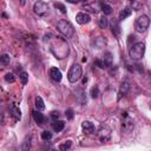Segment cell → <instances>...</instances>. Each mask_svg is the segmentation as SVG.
<instances>
[{
  "mask_svg": "<svg viewBox=\"0 0 151 151\" xmlns=\"http://www.w3.org/2000/svg\"><path fill=\"white\" fill-rule=\"evenodd\" d=\"M129 90H130V83H129V80H123L122 82V84H120V88H119V96H118V98L120 99L123 96H125L127 92H129Z\"/></svg>",
  "mask_w": 151,
  "mask_h": 151,
  "instance_id": "cell-11",
  "label": "cell"
},
{
  "mask_svg": "<svg viewBox=\"0 0 151 151\" xmlns=\"http://www.w3.org/2000/svg\"><path fill=\"white\" fill-rule=\"evenodd\" d=\"M111 27H112V33H113L116 37H119V36H120V26H119V24H118L117 20H112Z\"/></svg>",
  "mask_w": 151,
  "mask_h": 151,
  "instance_id": "cell-15",
  "label": "cell"
},
{
  "mask_svg": "<svg viewBox=\"0 0 151 151\" xmlns=\"http://www.w3.org/2000/svg\"><path fill=\"white\" fill-rule=\"evenodd\" d=\"M66 1H68V3H71V4H77V3L80 1V0H66Z\"/></svg>",
  "mask_w": 151,
  "mask_h": 151,
  "instance_id": "cell-33",
  "label": "cell"
},
{
  "mask_svg": "<svg viewBox=\"0 0 151 151\" xmlns=\"http://www.w3.org/2000/svg\"><path fill=\"white\" fill-rule=\"evenodd\" d=\"M25 1H26V0H20V4L21 5H25Z\"/></svg>",
  "mask_w": 151,
  "mask_h": 151,
  "instance_id": "cell-34",
  "label": "cell"
},
{
  "mask_svg": "<svg viewBox=\"0 0 151 151\" xmlns=\"http://www.w3.org/2000/svg\"><path fill=\"white\" fill-rule=\"evenodd\" d=\"M5 80L7 83H14L16 82V77H14V74L13 73H7L5 76Z\"/></svg>",
  "mask_w": 151,
  "mask_h": 151,
  "instance_id": "cell-26",
  "label": "cell"
},
{
  "mask_svg": "<svg viewBox=\"0 0 151 151\" xmlns=\"http://www.w3.org/2000/svg\"><path fill=\"white\" fill-rule=\"evenodd\" d=\"M30 147H31V138H30V137H26L25 140L23 142L21 150H23V151H26V150H28Z\"/></svg>",
  "mask_w": 151,
  "mask_h": 151,
  "instance_id": "cell-23",
  "label": "cell"
},
{
  "mask_svg": "<svg viewBox=\"0 0 151 151\" xmlns=\"http://www.w3.org/2000/svg\"><path fill=\"white\" fill-rule=\"evenodd\" d=\"M76 95H77V102L80 104V105H85L88 99H86V95H85V91L83 89H78L76 91Z\"/></svg>",
  "mask_w": 151,
  "mask_h": 151,
  "instance_id": "cell-12",
  "label": "cell"
},
{
  "mask_svg": "<svg viewBox=\"0 0 151 151\" xmlns=\"http://www.w3.org/2000/svg\"><path fill=\"white\" fill-rule=\"evenodd\" d=\"M82 74H83L82 66L79 64H73L67 73V79L70 83H77L82 78Z\"/></svg>",
  "mask_w": 151,
  "mask_h": 151,
  "instance_id": "cell-3",
  "label": "cell"
},
{
  "mask_svg": "<svg viewBox=\"0 0 151 151\" xmlns=\"http://www.w3.org/2000/svg\"><path fill=\"white\" fill-rule=\"evenodd\" d=\"M33 11L37 16L43 17L48 12V5L45 1H43V0H38V1L33 5Z\"/></svg>",
  "mask_w": 151,
  "mask_h": 151,
  "instance_id": "cell-5",
  "label": "cell"
},
{
  "mask_svg": "<svg viewBox=\"0 0 151 151\" xmlns=\"http://www.w3.org/2000/svg\"><path fill=\"white\" fill-rule=\"evenodd\" d=\"M109 26V20H108V18L106 17H102L100 19H99V27L100 28H106Z\"/></svg>",
  "mask_w": 151,
  "mask_h": 151,
  "instance_id": "cell-25",
  "label": "cell"
},
{
  "mask_svg": "<svg viewBox=\"0 0 151 151\" xmlns=\"http://www.w3.org/2000/svg\"><path fill=\"white\" fill-rule=\"evenodd\" d=\"M149 25H150V19H149V17L143 14V16H140V17L137 18V20H136V23H135V28H136L137 32L144 33V32L147 30Z\"/></svg>",
  "mask_w": 151,
  "mask_h": 151,
  "instance_id": "cell-4",
  "label": "cell"
},
{
  "mask_svg": "<svg viewBox=\"0 0 151 151\" xmlns=\"http://www.w3.org/2000/svg\"><path fill=\"white\" fill-rule=\"evenodd\" d=\"M132 1V9L135 10V11H138V10H140L142 9V6H143V0H131Z\"/></svg>",
  "mask_w": 151,
  "mask_h": 151,
  "instance_id": "cell-20",
  "label": "cell"
},
{
  "mask_svg": "<svg viewBox=\"0 0 151 151\" xmlns=\"http://www.w3.org/2000/svg\"><path fill=\"white\" fill-rule=\"evenodd\" d=\"M50 76H51V78H52L54 82H60L61 78H63L60 70L57 68V67H51V68H50Z\"/></svg>",
  "mask_w": 151,
  "mask_h": 151,
  "instance_id": "cell-10",
  "label": "cell"
},
{
  "mask_svg": "<svg viewBox=\"0 0 151 151\" xmlns=\"http://www.w3.org/2000/svg\"><path fill=\"white\" fill-rule=\"evenodd\" d=\"M111 136V129L108 125H102L98 131V137L102 142H108Z\"/></svg>",
  "mask_w": 151,
  "mask_h": 151,
  "instance_id": "cell-7",
  "label": "cell"
},
{
  "mask_svg": "<svg viewBox=\"0 0 151 151\" xmlns=\"http://www.w3.org/2000/svg\"><path fill=\"white\" fill-rule=\"evenodd\" d=\"M65 115H66V117H67L68 119H72V118H73V110H72V109H67L66 112H65Z\"/></svg>",
  "mask_w": 151,
  "mask_h": 151,
  "instance_id": "cell-31",
  "label": "cell"
},
{
  "mask_svg": "<svg viewBox=\"0 0 151 151\" xmlns=\"http://www.w3.org/2000/svg\"><path fill=\"white\" fill-rule=\"evenodd\" d=\"M54 7H56V9H58L61 13H64V14L66 13V7H65L63 4H60V3H54Z\"/></svg>",
  "mask_w": 151,
  "mask_h": 151,
  "instance_id": "cell-29",
  "label": "cell"
},
{
  "mask_svg": "<svg viewBox=\"0 0 151 151\" xmlns=\"http://www.w3.org/2000/svg\"><path fill=\"white\" fill-rule=\"evenodd\" d=\"M19 78H20V80H21V84H23V85H26L27 82H28V74H27V72L21 71V72L19 73Z\"/></svg>",
  "mask_w": 151,
  "mask_h": 151,
  "instance_id": "cell-19",
  "label": "cell"
},
{
  "mask_svg": "<svg viewBox=\"0 0 151 151\" xmlns=\"http://www.w3.org/2000/svg\"><path fill=\"white\" fill-rule=\"evenodd\" d=\"M51 117H52L54 120H57V119L59 118V112H58V111H52V112H51Z\"/></svg>",
  "mask_w": 151,
  "mask_h": 151,
  "instance_id": "cell-32",
  "label": "cell"
},
{
  "mask_svg": "<svg viewBox=\"0 0 151 151\" xmlns=\"http://www.w3.org/2000/svg\"><path fill=\"white\" fill-rule=\"evenodd\" d=\"M11 116L14 118V120H20L21 119V111L17 106L11 108Z\"/></svg>",
  "mask_w": 151,
  "mask_h": 151,
  "instance_id": "cell-14",
  "label": "cell"
},
{
  "mask_svg": "<svg viewBox=\"0 0 151 151\" xmlns=\"http://www.w3.org/2000/svg\"><path fill=\"white\" fill-rule=\"evenodd\" d=\"M145 53V44L144 43H136L135 45H132L129 50V56L131 59L133 60H139L144 57Z\"/></svg>",
  "mask_w": 151,
  "mask_h": 151,
  "instance_id": "cell-1",
  "label": "cell"
},
{
  "mask_svg": "<svg viewBox=\"0 0 151 151\" xmlns=\"http://www.w3.org/2000/svg\"><path fill=\"white\" fill-rule=\"evenodd\" d=\"M32 115H33V119H34V122H36L37 124L41 125V124L44 123L45 117H44V115L40 112V110H36V111H33V112H32Z\"/></svg>",
  "mask_w": 151,
  "mask_h": 151,
  "instance_id": "cell-13",
  "label": "cell"
},
{
  "mask_svg": "<svg viewBox=\"0 0 151 151\" xmlns=\"http://www.w3.org/2000/svg\"><path fill=\"white\" fill-rule=\"evenodd\" d=\"M102 11H103V13L105 16H109V14L112 13V7L110 5H108V4H104V5H102Z\"/></svg>",
  "mask_w": 151,
  "mask_h": 151,
  "instance_id": "cell-24",
  "label": "cell"
},
{
  "mask_svg": "<svg viewBox=\"0 0 151 151\" xmlns=\"http://www.w3.org/2000/svg\"><path fill=\"white\" fill-rule=\"evenodd\" d=\"M105 44H106V41H105V39L103 37H97L95 39V43H93V45H95L96 48H102V47L105 46Z\"/></svg>",
  "mask_w": 151,
  "mask_h": 151,
  "instance_id": "cell-17",
  "label": "cell"
},
{
  "mask_svg": "<svg viewBox=\"0 0 151 151\" xmlns=\"http://www.w3.org/2000/svg\"><path fill=\"white\" fill-rule=\"evenodd\" d=\"M57 30L66 38H72L74 34V28L67 20H59L57 23Z\"/></svg>",
  "mask_w": 151,
  "mask_h": 151,
  "instance_id": "cell-2",
  "label": "cell"
},
{
  "mask_svg": "<svg viewBox=\"0 0 151 151\" xmlns=\"http://www.w3.org/2000/svg\"><path fill=\"white\" fill-rule=\"evenodd\" d=\"M96 64H97V66L99 68H108V67H110L112 65V56H111V53L108 52V53L103 54L102 58L96 60Z\"/></svg>",
  "mask_w": 151,
  "mask_h": 151,
  "instance_id": "cell-6",
  "label": "cell"
},
{
  "mask_svg": "<svg viewBox=\"0 0 151 151\" xmlns=\"http://www.w3.org/2000/svg\"><path fill=\"white\" fill-rule=\"evenodd\" d=\"M10 60H11V57L9 54H3L1 57H0V64L4 65V66L9 65L10 64Z\"/></svg>",
  "mask_w": 151,
  "mask_h": 151,
  "instance_id": "cell-22",
  "label": "cell"
},
{
  "mask_svg": "<svg viewBox=\"0 0 151 151\" xmlns=\"http://www.w3.org/2000/svg\"><path fill=\"white\" fill-rule=\"evenodd\" d=\"M132 14V10L131 9H129V7H125L123 11H120V13H119V20H124V19H126L127 17H130Z\"/></svg>",
  "mask_w": 151,
  "mask_h": 151,
  "instance_id": "cell-16",
  "label": "cell"
},
{
  "mask_svg": "<svg viewBox=\"0 0 151 151\" xmlns=\"http://www.w3.org/2000/svg\"><path fill=\"white\" fill-rule=\"evenodd\" d=\"M71 145H72V142H71V140H67V142H65V143L60 144V145H59V149L64 151V150H67V149H70V147H71Z\"/></svg>",
  "mask_w": 151,
  "mask_h": 151,
  "instance_id": "cell-27",
  "label": "cell"
},
{
  "mask_svg": "<svg viewBox=\"0 0 151 151\" xmlns=\"http://www.w3.org/2000/svg\"><path fill=\"white\" fill-rule=\"evenodd\" d=\"M64 127H65V123H64L63 120H56V122L53 123V130H54L56 132H60Z\"/></svg>",
  "mask_w": 151,
  "mask_h": 151,
  "instance_id": "cell-18",
  "label": "cell"
},
{
  "mask_svg": "<svg viewBox=\"0 0 151 151\" xmlns=\"http://www.w3.org/2000/svg\"><path fill=\"white\" fill-rule=\"evenodd\" d=\"M91 20V17L88 14V13H84V12H80L76 16V21H77L79 25H85V24H89Z\"/></svg>",
  "mask_w": 151,
  "mask_h": 151,
  "instance_id": "cell-8",
  "label": "cell"
},
{
  "mask_svg": "<svg viewBox=\"0 0 151 151\" xmlns=\"http://www.w3.org/2000/svg\"><path fill=\"white\" fill-rule=\"evenodd\" d=\"M98 95H99V89H98V86L92 88V89H91V97H92V98H97Z\"/></svg>",
  "mask_w": 151,
  "mask_h": 151,
  "instance_id": "cell-30",
  "label": "cell"
},
{
  "mask_svg": "<svg viewBox=\"0 0 151 151\" xmlns=\"http://www.w3.org/2000/svg\"><path fill=\"white\" fill-rule=\"evenodd\" d=\"M82 129H83V132H84L85 135H91V133H93L95 130H96L93 123H91V122H89V120H85V122L82 123Z\"/></svg>",
  "mask_w": 151,
  "mask_h": 151,
  "instance_id": "cell-9",
  "label": "cell"
},
{
  "mask_svg": "<svg viewBox=\"0 0 151 151\" xmlns=\"http://www.w3.org/2000/svg\"><path fill=\"white\" fill-rule=\"evenodd\" d=\"M36 106L40 111H43L45 109V104H44V100L41 99V97H36Z\"/></svg>",
  "mask_w": 151,
  "mask_h": 151,
  "instance_id": "cell-21",
  "label": "cell"
},
{
  "mask_svg": "<svg viewBox=\"0 0 151 151\" xmlns=\"http://www.w3.org/2000/svg\"><path fill=\"white\" fill-rule=\"evenodd\" d=\"M41 138H43L44 140H50V139L52 138V133H51L50 131H43V132H41Z\"/></svg>",
  "mask_w": 151,
  "mask_h": 151,
  "instance_id": "cell-28",
  "label": "cell"
}]
</instances>
